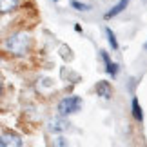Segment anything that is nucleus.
<instances>
[{"mask_svg": "<svg viewBox=\"0 0 147 147\" xmlns=\"http://www.w3.org/2000/svg\"><path fill=\"white\" fill-rule=\"evenodd\" d=\"M5 49H7L11 55H15V56H24L27 51L31 49V38H29V35L24 33V31L11 35L7 40H5Z\"/></svg>", "mask_w": 147, "mask_h": 147, "instance_id": "1", "label": "nucleus"}, {"mask_svg": "<svg viewBox=\"0 0 147 147\" xmlns=\"http://www.w3.org/2000/svg\"><path fill=\"white\" fill-rule=\"evenodd\" d=\"M80 107H82V98L80 96H65L58 102V113L62 116L73 115V113L80 111Z\"/></svg>", "mask_w": 147, "mask_h": 147, "instance_id": "2", "label": "nucleus"}, {"mask_svg": "<svg viewBox=\"0 0 147 147\" xmlns=\"http://www.w3.org/2000/svg\"><path fill=\"white\" fill-rule=\"evenodd\" d=\"M22 144V138L18 136V134H15V133H4V134H0V145L2 147H20Z\"/></svg>", "mask_w": 147, "mask_h": 147, "instance_id": "3", "label": "nucleus"}, {"mask_svg": "<svg viewBox=\"0 0 147 147\" xmlns=\"http://www.w3.org/2000/svg\"><path fill=\"white\" fill-rule=\"evenodd\" d=\"M94 91H96V94H98V96H102L104 100H109V98L113 96V87H111V84L105 82V80L96 82V86H94Z\"/></svg>", "mask_w": 147, "mask_h": 147, "instance_id": "4", "label": "nucleus"}, {"mask_svg": "<svg viewBox=\"0 0 147 147\" xmlns=\"http://www.w3.org/2000/svg\"><path fill=\"white\" fill-rule=\"evenodd\" d=\"M100 56H102V60H104V64H105V71H107V75H111L113 78H115V76L118 75V64L111 62L109 55H107L105 51H100Z\"/></svg>", "mask_w": 147, "mask_h": 147, "instance_id": "5", "label": "nucleus"}, {"mask_svg": "<svg viewBox=\"0 0 147 147\" xmlns=\"http://www.w3.org/2000/svg\"><path fill=\"white\" fill-rule=\"evenodd\" d=\"M127 4H129V0H120V2L115 4V5H113V7L104 15V18H105V20H109V18H115V16H118L123 9L127 7Z\"/></svg>", "mask_w": 147, "mask_h": 147, "instance_id": "6", "label": "nucleus"}, {"mask_svg": "<svg viewBox=\"0 0 147 147\" xmlns=\"http://www.w3.org/2000/svg\"><path fill=\"white\" fill-rule=\"evenodd\" d=\"M67 127H69V122L64 120V118H53V120L49 122V129L53 133H62V131H65Z\"/></svg>", "mask_w": 147, "mask_h": 147, "instance_id": "7", "label": "nucleus"}, {"mask_svg": "<svg viewBox=\"0 0 147 147\" xmlns=\"http://www.w3.org/2000/svg\"><path fill=\"white\" fill-rule=\"evenodd\" d=\"M20 0H0V13H11L18 7Z\"/></svg>", "mask_w": 147, "mask_h": 147, "instance_id": "8", "label": "nucleus"}, {"mask_svg": "<svg viewBox=\"0 0 147 147\" xmlns=\"http://www.w3.org/2000/svg\"><path fill=\"white\" fill-rule=\"evenodd\" d=\"M131 111H133L134 120H138V122L144 120V111H142V107H140L138 98H133V102H131Z\"/></svg>", "mask_w": 147, "mask_h": 147, "instance_id": "9", "label": "nucleus"}, {"mask_svg": "<svg viewBox=\"0 0 147 147\" xmlns=\"http://www.w3.org/2000/svg\"><path fill=\"white\" fill-rule=\"evenodd\" d=\"M105 36H107V42H109L111 49H118V40H116L115 33L111 31V27H105Z\"/></svg>", "mask_w": 147, "mask_h": 147, "instance_id": "10", "label": "nucleus"}, {"mask_svg": "<svg viewBox=\"0 0 147 147\" xmlns=\"http://www.w3.org/2000/svg\"><path fill=\"white\" fill-rule=\"evenodd\" d=\"M71 7L76 9V11H89V9H91V5H89V4H84V2H78V0H73V2H71Z\"/></svg>", "mask_w": 147, "mask_h": 147, "instance_id": "11", "label": "nucleus"}, {"mask_svg": "<svg viewBox=\"0 0 147 147\" xmlns=\"http://www.w3.org/2000/svg\"><path fill=\"white\" fill-rule=\"evenodd\" d=\"M56 144H58V145H67V142H64L62 138H58V142H56Z\"/></svg>", "mask_w": 147, "mask_h": 147, "instance_id": "12", "label": "nucleus"}, {"mask_svg": "<svg viewBox=\"0 0 147 147\" xmlns=\"http://www.w3.org/2000/svg\"><path fill=\"white\" fill-rule=\"evenodd\" d=\"M2 91H4V87H2V84H0V94H2Z\"/></svg>", "mask_w": 147, "mask_h": 147, "instance_id": "13", "label": "nucleus"}, {"mask_svg": "<svg viewBox=\"0 0 147 147\" xmlns=\"http://www.w3.org/2000/svg\"><path fill=\"white\" fill-rule=\"evenodd\" d=\"M145 49H147V42H145Z\"/></svg>", "mask_w": 147, "mask_h": 147, "instance_id": "14", "label": "nucleus"}, {"mask_svg": "<svg viewBox=\"0 0 147 147\" xmlns=\"http://www.w3.org/2000/svg\"><path fill=\"white\" fill-rule=\"evenodd\" d=\"M55 2H56V0H55Z\"/></svg>", "mask_w": 147, "mask_h": 147, "instance_id": "15", "label": "nucleus"}]
</instances>
